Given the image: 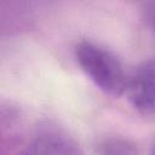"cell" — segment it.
<instances>
[{
	"instance_id": "1",
	"label": "cell",
	"mask_w": 155,
	"mask_h": 155,
	"mask_svg": "<svg viewBox=\"0 0 155 155\" xmlns=\"http://www.w3.org/2000/svg\"><path fill=\"white\" fill-rule=\"evenodd\" d=\"M74 57L84 74L101 91L113 97L126 93L128 74L109 48L91 40H81L74 47Z\"/></svg>"
},
{
	"instance_id": "2",
	"label": "cell",
	"mask_w": 155,
	"mask_h": 155,
	"mask_svg": "<svg viewBox=\"0 0 155 155\" xmlns=\"http://www.w3.org/2000/svg\"><path fill=\"white\" fill-rule=\"evenodd\" d=\"M126 94L138 113L155 117V58L142 62L128 75Z\"/></svg>"
},
{
	"instance_id": "3",
	"label": "cell",
	"mask_w": 155,
	"mask_h": 155,
	"mask_svg": "<svg viewBox=\"0 0 155 155\" xmlns=\"http://www.w3.org/2000/svg\"><path fill=\"white\" fill-rule=\"evenodd\" d=\"M11 155H84L76 142L68 134L56 130L40 131Z\"/></svg>"
},
{
	"instance_id": "4",
	"label": "cell",
	"mask_w": 155,
	"mask_h": 155,
	"mask_svg": "<svg viewBox=\"0 0 155 155\" xmlns=\"http://www.w3.org/2000/svg\"><path fill=\"white\" fill-rule=\"evenodd\" d=\"M96 155H140L137 147L119 136L105 137L96 145Z\"/></svg>"
},
{
	"instance_id": "5",
	"label": "cell",
	"mask_w": 155,
	"mask_h": 155,
	"mask_svg": "<svg viewBox=\"0 0 155 155\" xmlns=\"http://www.w3.org/2000/svg\"><path fill=\"white\" fill-rule=\"evenodd\" d=\"M142 15L147 27L155 36V1L144 2L142 5Z\"/></svg>"
},
{
	"instance_id": "6",
	"label": "cell",
	"mask_w": 155,
	"mask_h": 155,
	"mask_svg": "<svg viewBox=\"0 0 155 155\" xmlns=\"http://www.w3.org/2000/svg\"><path fill=\"white\" fill-rule=\"evenodd\" d=\"M150 153H151V155H155V140H154V142H153V144H151Z\"/></svg>"
}]
</instances>
